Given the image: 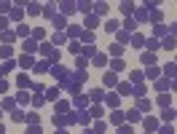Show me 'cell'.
Returning <instances> with one entry per match:
<instances>
[{"label": "cell", "mask_w": 177, "mask_h": 134, "mask_svg": "<svg viewBox=\"0 0 177 134\" xmlns=\"http://www.w3.org/2000/svg\"><path fill=\"white\" fill-rule=\"evenodd\" d=\"M72 121H78V118H75V115H57V118H54V123H57V126H65V123H67V126H70V123H72Z\"/></svg>", "instance_id": "cell-1"}, {"label": "cell", "mask_w": 177, "mask_h": 134, "mask_svg": "<svg viewBox=\"0 0 177 134\" xmlns=\"http://www.w3.org/2000/svg\"><path fill=\"white\" fill-rule=\"evenodd\" d=\"M145 129H148V132H156V129H158V121L156 118H145Z\"/></svg>", "instance_id": "cell-2"}, {"label": "cell", "mask_w": 177, "mask_h": 134, "mask_svg": "<svg viewBox=\"0 0 177 134\" xmlns=\"http://www.w3.org/2000/svg\"><path fill=\"white\" fill-rule=\"evenodd\" d=\"M19 65H22V67H35V59H32V56H22Z\"/></svg>", "instance_id": "cell-3"}, {"label": "cell", "mask_w": 177, "mask_h": 134, "mask_svg": "<svg viewBox=\"0 0 177 134\" xmlns=\"http://www.w3.org/2000/svg\"><path fill=\"white\" fill-rule=\"evenodd\" d=\"M105 102H107L110 107H118V94H107V97H105Z\"/></svg>", "instance_id": "cell-4"}, {"label": "cell", "mask_w": 177, "mask_h": 134, "mask_svg": "<svg viewBox=\"0 0 177 134\" xmlns=\"http://www.w3.org/2000/svg\"><path fill=\"white\" fill-rule=\"evenodd\" d=\"M126 118H129V123H137V121H140V113H137V110H129Z\"/></svg>", "instance_id": "cell-5"}, {"label": "cell", "mask_w": 177, "mask_h": 134, "mask_svg": "<svg viewBox=\"0 0 177 134\" xmlns=\"http://www.w3.org/2000/svg\"><path fill=\"white\" fill-rule=\"evenodd\" d=\"M16 83H19V89H27V86H30V78H27V75H19Z\"/></svg>", "instance_id": "cell-6"}, {"label": "cell", "mask_w": 177, "mask_h": 134, "mask_svg": "<svg viewBox=\"0 0 177 134\" xmlns=\"http://www.w3.org/2000/svg\"><path fill=\"white\" fill-rule=\"evenodd\" d=\"M164 73L169 75V78H175V75H177V65H166V67H164Z\"/></svg>", "instance_id": "cell-7"}, {"label": "cell", "mask_w": 177, "mask_h": 134, "mask_svg": "<svg viewBox=\"0 0 177 134\" xmlns=\"http://www.w3.org/2000/svg\"><path fill=\"white\" fill-rule=\"evenodd\" d=\"M158 73H161L158 67H148V70H145V75H148V78H158Z\"/></svg>", "instance_id": "cell-8"}, {"label": "cell", "mask_w": 177, "mask_h": 134, "mask_svg": "<svg viewBox=\"0 0 177 134\" xmlns=\"http://www.w3.org/2000/svg\"><path fill=\"white\" fill-rule=\"evenodd\" d=\"M105 30H107V32H118V22H107V24H105Z\"/></svg>", "instance_id": "cell-9"}, {"label": "cell", "mask_w": 177, "mask_h": 134, "mask_svg": "<svg viewBox=\"0 0 177 134\" xmlns=\"http://www.w3.org/2000/svg\"><path fill=\"white\" fill-rule=\"evenodd\" d=\"M105 86H116V75L113 73H105Z\"/></svg>", "instance_id": "cell-10"}, {"label": "cell", "mask_w": 177, "mask_h": 134, "mask_svg": "<svg viewBox=\"0 0 177 134\" xmlns=\"http://www.w3.org/2000/svg\"><path fill=\"white\" fill-rule=\"evenodd\" d=\"M105 62H107V56H105V54H97V56H94V65H99V67H102Z\"/></svg>", "instance_id": "cell-11"}, {"label": "cell", "mask_w": 177, "mask_h": 134, "mask_svg": "<svg viewBox=\"0 0 177 134\" xmlns=\"http://www.w3.org/2000/svg\"><path fill=\"white\" fill-rule=\"evenodd\" d=\"M62 11H65V13H72V11H75V3H62Z\"/></svg>", "instance_id": "cell-12"}, {"label": "cell", "mask_w": 177, "mask_h": 134, "mask_svg": "<svg viewBox=\"0 0 177 134\" xmlns=\"http://www.w3.org/2000/svg\"><path fill=\"white\" fill-rule=\"evenodd\" d=\"M110 121H113V123H121V121H124V113H118V110H116V113L110 115Z\"/></svg>", "instance_id": "cell-13"}, {"label": "cell", "mask_w": 177, "mask_h": 134, "mask_svg": "<svg viewBox=\"0 0 177 134\" xmlns=\"http://www.w3.org/2000/svg\"><path fill=\"white\" fill-rule=\"evenodd\" d=\"M35 73H48V65H43V62H38V65H35Z\"/></svg>", "instance_id": "cell-14"}, {"label": "cell", "mask_w": 177, "mask_h": 134, "mask_svg": "<svg viewBox=\"0 0 177 134\" xmlns=\"http://www.w3.org/2000/svg\"><path fill=\"white\" fill-rule=\"evenodd\" d=\"M27 32H30V27H24V24H19V30H16V35H22V38H27Z\"/></svg>", "instance_id": "cell-15"}, {"label": "cell", "mask_w": 177, "mask_h": 134, "mask_svg": "<svg viewBox=\"0 0 177 134\" xmlns=\"http://www.w3.org/2000/svg\"><path fill=\"white\" fill-rule=\"evenodd\" d=\"M11 54H13V48H11V46H6V48H0V56H6V59H8V56H11Z\"/></svg>", "instance_id": "cell-16"}, {"label": "cell", "mask_w": 177, "mask_h": 134, "mask_svg": "<svg viewBox=\"0 0 177 134\" xmlns=\"http://www.w3.org/2000/svg\"><path fill=\"white\" fill-rule=\"evenodd\" d=\"M118 91H121V94H124V97H126V94L131 91V86H129V83H121V86H118Z\"/></svg>", "instance_id": "cell-17"}, {"label": "cell", "mask_w": 177, "mask_h": 134, "mask_svg": "<svg viewBox=\"0 0 177 134\" xmlns=\"http://www.w3.org/2000/svg\"><path fill=\"white\" fill-rule=\"evenodd\" d=\"M121 11H124V13H131V11H134V6H131V3H121Z\"/></svg>", "instance_id": "cell-18"}, {"label": "cell", "mask_w": 177, "mask_h": 134, "mask_svg": "<svg viewBox=\"0 0 177 134\" xmlns=\"http://www.w3.org/2000/svg\"><path fill=\"white\" fill-rule=\"evenodd\" d=\"M86 27H97V16H86Z\"/></svg>", "instance_id": "cell-19"}, {"label": "cell", "mask_w": 177, "mask_h": 134, "mask_svg": "<svg viewBox=\"0 0 177 134\" xmlns=\"http://www.w3.org/2000/svg\"><path fill=\"white\" fill-rule=\"evenodd\" d=\"M94 11H97V13H105L107 6H105V3H97V6H94Z\"/></svg>", "instance_id": "cell-20"}, {"label": "cell", "mask_w": 177, "mask_h": 134, "mask_svg": "<svg viewBox=\"0 0 177 134\" xmlns=\"http://www.w3.org/2000/svg\"><path fill=\"white\" fill-rule=\"evenodd\" d=\"M57 97H59V91H57V89H51V91H46V99H57Z\"/></svg>", "instance_id": "cell-21"}, {"label": "cell", "mask_w": 177, "mask_h": 134, "mask_svg": "<svg viewBox=\"0 0 177 134\" xmlns=\"http://www.w3.org/2000/svg\"><path fill=\"white\" fill-rule=\"evenodd\" d=\"M30 13H32V16H38V13H40V6H38V3H32V6H30Z\"/></svg>", "instance_id": "cell-22"}, {"label": "cell", "mask_w": 177, "mask_h": 134, "mask_svg": "<svg viewBox=\"0 0 177 134\" xmlns=\"http://www.w3.org/2000/svg\"><path fill=\"white\" fill-rule=\"evenodd\" d=\"M164 121H175V110H164Z\"/></svg>", "instance_id": "cell-23"}, {"label": "cell", "mask_w": 177, "mask_h": 134, "mask_svg": "<svg viewBox=\"0 0 177 134\" xmlns=\"http://www.w3.org/2000/svg\"><path fill=\"white\" fill-rule=\"evenodd\" d=\"M158 105L166 107V105H169V97H166V94H161V97H158Z\"/></svg>", "instance_id": "cell-24"}, {"label": "cell", "mask_w": 177, "mask_h": 134, "mask_svg": "<svg viewBox=\"0 0 177 134\" xmlns=\"http://www.w3.org/2000/svg\"><path fill=\"white\" fill-rule=\"evenodd\" d=\"M54 24H57V27H65V16H54Z\"/></svg>", "instance_id": "cell-25"}, {"label": "cell", "mask_w": 177, "mask_h": 134, "mask_svg": "<svg viewBox=\"0 0 177 134\" xmlns=\"http://www.w3.org/2000/svg\"><path fill=\"white\" fill-rule=\"evenodd\" d=\"M142 62H145V65H150V62H153V54H150V51L142 54Z\"/></svg>", "instance_id": "cell-26"}, {"label": "cell", "mask_w": 177, "mask_h": 134, "mask_svg": "<svg viewBox=\"0 0 177 134\" xmlns=\"http://www.w3.org/2000/svg\"><path fill=\"white\" fill-rule=\"evenodd\" d=\"M156 35H166V27L164 24H156Z\"/></svg>", "instance_id": "cell-27"}, {"label": "cell", "mask_w": 177, "mask_h": 134, "mask_svg": "<svg viewBox=\"0 0 177 134\" xmlns=\"http://www.w3.org/2000/svg\"><path fill=\"white\" fill-rule=\"evenodd\" d=\"M110 54H113V56H121L124 51H121V46H113V48H110Z\"/></svg>", "instance_id": "cell-28"}, {"label": "cell", "mask_w": 177, "mask_h": 134, "mask_svg": "<svg viewBox=\"0 0 177 134\" xmlns=\"http://www.w3.org/2000/svg\"><path fill=\"white\" fill-rule=\"evenodd\" d=\"M6 89H8V83H6V78H0V94L6 91Z\"/></svg>", "instance_id": "cell-29"}, {"label": "cell", "mask_w": 177, "mask_h": 134, "mask_svg": "<svg viewBox=\"0 0 177 134\" xmlns=\"http://www.w3.org/2000/svg\"><path fill=\"white\" fill-rule=\"evenodd\" d=\"M161 134H175V129H172V126H164V129H161Z\"/></svg>", "instance_id": "cell-30"}, {"label": "cell", "mask_w": 177, "mask_h": 134, "mask_svg": "<svg viewBox=\"0 0 177 134\" xmlns=\"http://www.w3.org/2000/svg\"><path fill=\"white\" fill-rule=\"evenodd\" d=\"M118 134H131V129L129 126H121V132H118Z\"/></svg>", "instance_id": "cell-31"}, {"label": "cell", "mask_w": 177, "mask_h": 134, "mask_svg": "<svg viewBox=\"0 0 177 134\" xmlns=\"http://www.w3.org/2000/svg\"><path fill=\"white\" fill-rule=\"evenodd\" d=\"M6 27H8V22H6V19H0V32H3Z\"/></svg>", "instance_id": "cell-32"}, {"label": "cell", "mask_w": 177, "mask_h": 134, "mask_svg": "<svg viewBox=\"0 0 177 134\" xmlns=\"http://www.w3.org/2000/svg\"><path fill=\"white\" fill-rule=\"evenodd\" d=\"M3 73H6V70H3V67H0V78H3Z\"/></svg>", "instance_id": "cell-33"}, {"label": "cell", "mask_w": 177, "mask_h": 134, "mask_svg": "<svg viewBox=\"0 0 177 134\" xmlns=\"http://www.w3.org/2000/svg\"><path fill=\"white\" fill-rule=\"evenodd\" d=\"M57 134H67V132H62V129H59V132H57Z\"/></svg>", "instance_id": "cell-34"}, {"label": "cell", "mask_w": 177, "mask_h": 134, "mask_svg": "<svg viewBox=\"0 0 177 134\" xmlns=\"http://www.w3.org/2000/svg\"><path fill=\"white\" fill-rule=\"evenodd\" d=\"M83 134H94V132H89V129H86V132H83Z\"/></svg>", "instance_id": "cell-35"}, {"label": "cell", "mask_w": 177, "mask_h": 134, "mask_svg": "<svg viewBox=\"0 0 177 134\" xmlns=\"http://www.w3.org/2000/svg\"><path fill=\"white\" fill-rule=\"evenodd\" d=\"M175 118H177V113H175Z\"/></svg>", "instance_id": "cell-36"}]
</instances>
